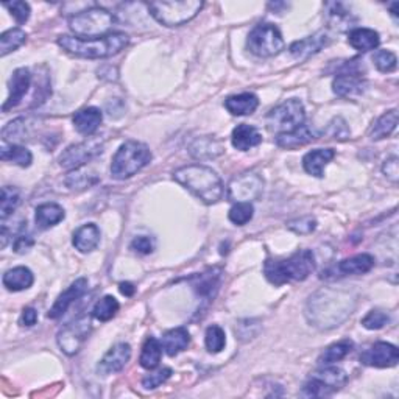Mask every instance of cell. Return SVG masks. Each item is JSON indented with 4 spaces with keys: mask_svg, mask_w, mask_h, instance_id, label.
Segmentation results:
<instances>
[{
    "mask_svg": "<svg viewBox=\"0 0 399 399\" xmlns=\"http://www.w3.org/2000/svg\"><path fill=\"white\" fill-rule=\"evenodd\" d=\"M354 307L356 298L353 297V293L336 289H323L307 301L306 316L312 323V326L331 329L340 326L353 314Z\"/></svg>",
    "mask_w": 399,
    "mask_h": 399,
    "instance_id": "obj_1",
    "label": "cell"
},
{
    "mask_svg": "<svg viewBox=\"0 0 399 399\" xmlns=\"http://www.w3.org/2000/svg\"><path fill=\"white\" fill-rule=\"evenodd\" d=\"M174 180L206 205H216L223 198V183L211 167L201 164L184 166L175 170Z\"/></svg>",
    "mask_w": 399,
    "mask_h": 399,
    "instance_id": "obj_2",
    "label": "cell"
},
{
    "mask_svg": "<svg viewBox=\"0 0 399 399\" xmlns=\"http://www.w3.org/2000/svg\"><path fill=\"white\" fill-rule=\"evenodd\" d=\"M129 38L128 35L122 33V31H114L107 36L102 38H91L83 39L77 36H60L58 46L73 56H80V58H110L120 53L128 46Z\"/></svg>",
    "mask_w": 399,
    "mask_h": 399,
    "instance_id": "obj_3",
    "label": "cell"
},
{
    "mask_svg": "<svg viewBox=\"0 0 399 399\" xmlns=\"http://www.w3.org/2000/svg\"><path fill=\"white\" fill-rule=\"evenodd\" d=\"M315 270L312 251L301 250L287 259H268L264 265L265 278L273 286H282L290 281H304Z\"/></svg>",
    "mask_w": 399,
    "mask_h": 399,
    "instance_id": "obj_4",
    "label": "cell"
},
{
    "mask_svg": "<svg viewBox=\"0 0 399 399\" xmlns=\"http://www.w3.org/2000/svg\"><path fill=\"white\" fill-rule=\"evenodd\" d=\"M151 151L149 147L137 141H128L119 147L111 161V175L116 180H127L149 164Z\"/></svg>",
    "mask_w": 399,
    "mask_h": 399,
    "instance_id": "obj_5",
    "label": "cell"
},
{
    "mask_svg": "<svg viewBox=\"0 0 399 399\" xmlns=\"http://www.w3.org/2000/svg\"><path fill=\"white\" fill-rule=\"evenodd\" d=\"M116 23V18L112 13L100 6L87 8L69 18V28L75 33L77 38L91 39L102 38L111 33V28Z\"/></svg>",
    "mask_w": 399,
    "mask_h": 399,
    "instance_id": "obj_6",
    "label": "cell"
},
{
    "mask_svg": "<svg viewBox=\"0 0 399 399\" xmlns=\"http://www.w3.org/2000/svg\"><path fill=\"white\" fill-rule=\"evenodd\" d=\"M149 11L166 27H181L197 16L205 4L201 0H178V2H151Z\"/></svg>",
    "mask_w": 399,
    "mask_h": 399,
    "instance_id": "obj_7",
    "label": "cell"
},
{
    "mask_svg": "<svg viewBox=\"0 0 399 399\" xmlns=\"http://www.w3.org/2000/svg\"><path fill=\"white\" fill-rule=\"evenodd\" d=\"M348 382V374L337 366L324 365V368L316 370L301 390V395L306 398H324L339 392Z\"/></svg>",
    "mask_w": 399,
    "mask_h": 399,
    "instance_id": "obj_8",
    "label": "cell"
},
{
    "mask_svg": "<svg viewBox=\"0 0 399 399\" xmlns=\"http://www.w3.org/2000/svg\"><path fill=\"white\" fill-rule=\"evenodd\" d=\"M306 111L298 99H290L268 112L267 127L272 133L284 134L304 125Z\"/></svg>",
    "mask_w": 399,
    "mask_h": 399,
    "instance_id": "obj_9",
    "label": "cell"
},
{
    "mask_svg": "<svg viewBox=\"0 0 399 399\" xmlns=\"http://www.w3.org/2000/svg\"><path fill=\"white\" fill-rule=\"evenodd\" d=\"M247 47L251 53L260 58H272L282 52L284 39L280 28L273 23H259L250 31Z\"/></svg>",
    "mask_w": 399,
    "mask_h": 399,
    "instance_id": "obj_10",
    "label": "cell"
},
{
    "mask_svg": "<svg viewBox=\"0 0 399 399\" xmlns=\"http://www.w3.org/2000/svg\"><path fill=\"white\" fill-rule=\"evenodd\" d=\"M103 151V141L99 137H89L87 141L70 145L60 156V166L68 170H77L86 162L92 161Z\"/></svg>",
    "mask_w": 399,
    "mask_h": 399,
    "instance_id": "obj_11",
    "label": "cell"
},
{
    "mask_svg": "<svg viewBox=\"0 0 399 399\" xmlns=\"http://www.w3.org/2000/svg\"><path fill=\"white\" fill-rule=\"evenodd\" d=\"M91 332V320L87 315H81L75 321L66 324L60 332L56 341L61 351L68 356L77 354Z\"/></svg>",
    "mask_w": 399,
    "mask_h": 399,
    "instance_id": "obj_12",
    "label": "cell"
},
{
    "mask_svg": "<svg viewBox=\"0 0 399 399\" xmlns=\"http://www.w3.org/2000/svg\"><path fill=\"white\" fill-rule=\"evenodd\" d=\"M264 191V180L257 174L247 172L235 176L228 186V198L234 203H251Z\"/></svg>",
    "mask_w": 399,
    "mask_h": 399,
    "instance_id": "obj_13",
    "label": "cell"
},
{
    "mask_svg": "<svg viewBox=\"0 0 399 399\" xmlns=\"http://www.w3.org/2000/svg\"><path fill=\"white\" fill-rule=\"evenodd\" d=\"M399 361L398 348L387 341H378L361 354V362L374 368H392Z\"/></svg>",
    "mask_w": 399,
    "mask_h": 399,
    "instance_id": "obj_14",
    "label": "cell"
},
{
    "mask_svg": "<svg viewBox=\"0 0 399 399\" xmlns=\"http://www.w3.org/2000/svg\"><path fill=\"white\" fill-rule=\"evenodd\" d=\"M374 267V257L371 255H356L353 257H348L340 260V262L326 270V273L323 272L321 278L326 280H336L341 278V276H351V275H365L368 273L371 268Z\"/></svg>",
    "mask_w": 399,
    "mask_h": 399,
    "instance_id": "obj_15",
    "label": "cell"
},
{
    "mask_svg": "<svg viewBox=\"0 0 399 399\" xmlns=\"http://www.w3.org/2000/svg\"><path fill=\"white\" fill-rule=\"evenodd\" d=\"M31 85V73L27 68H19L13 72V77L10 80V95L4 103L2 111L8 112L16 108L22 102L23 97L28 92V87Z\"/></svg>",
    "mask_w": 399,
    "mask_h": 399,
    "instance_id": "obj_16",
    "label": "cell"
},
{
    "mask_svg": "<svg viewBox=\"0 0 399 399\" xmlns=\"http://www.w3.org/2000/svg\"><path fill=\"white\" fill-rule=\"evenodd\" d=\"M87 290V280L86 278H80L75 282L70 284V287L68 290H64L61 295L58 297V299L55 301L50 311H48L47 316L52 320L60 319L64 314L68 312V309L75 303L78 298L83 297V293Z\"/></svg>",
    "mask_w": 399,
    "mask_h": 399,
    "instance_id": "obj_17",
    "label": "cell"
},
{
    "mask_svg": "<svg viewBox=\"0 0 399 399\" xmlns=\"http://www.w3.org/2000/svg\"><path fill=\"white\" fill-rule=\"evenodd\" d=\"M129 357H132V346H129L128 344L114 345L110 351L103 356V359L99 362L97 371L103 374V376L117 373L128 363Z\"/></svg>",
    "mask_w": 399,
    "mask_h": 399,
    "instance_id": "obj_18",
    "label": "cell"
},
{
    "mask_svg": "<svg viewBox=\"0 0 399 399\" xmlns=\"http://www.w3.org/2000/svg\"><path fill=\"white\" fill-rule=\"evenodd\" d=\"M365 87L366 80L362 77V73H339L332 83V91L346 99L363 94Z\"/></svg>",
    "mask_w": 399,
    "mask_h": 399,
    "instance_id": "obj_19",
    "label": "cell"
},
{
    "mask_svg": "<svg viewBox=\"0 0 399 399\" xmlns=\"http://www.w3.org/2000/svg\"><path fill=\"white\" fill-rule=\"evenodd\" d=\"M329 43V36L326 31H316L315 35L307 36L301 41H295L290 46V53L298 60H306L309 56L319 53L323 47H326Z\"/></svg>",
    "mask_w": 399,
    "mask_h": 399,
    "instance_id": "obj_20",
    "label": "cell"
},
{
    "mask_svg": "<svg viewBox=\"0 0 399 399\" xmlns=\"http://www.w3.org/2000/svg\"><path fill=\"white\" fill-rule=\"evenodd\" d=\"M100 230L95 223H87L80 226L78 230L73 233L72 243L75 250H78L80 253H91L100 243Z\"/></svg>",
    "mask_w": 399,
    "mask_h": 399,
    "instance_id": "obj_21",
    "label": "cell"
},
{
    "mask_svg": "<svg viewBox=\"0 0 399 399\" xmlns=\"http://www.w3.org/2000/svg\"><path fill=\"white\" fill-rule=\"evenodd\" d=\"M72 120H73V127H75L80 134L92 136L102 124L103 114L99 108L89 107L75 112V116H73Z\"/></svg>",
    "mask_w": 399,
    "mask_h": 399,
    "instance_id": "obj_22",
    "label": "cell"
},
{
    "mask_svg": "<svg viewBox=\"0 0 399 399\" xmlns=\"http://www.w3.org/2000/svg\"><path fill=\"white\" fill-rule=\"evenodd\" d=\"M336 156V151L332 149H316L304 154L303 158V167L309 175L323 178L324 169L329 162Z\"/></svg>",
    "mask_w": 399,
    "mask_h": 399,
    "instance_id": "obj_23",
    "label": "cell"
},
{
    "mask_svg": "<svg viewBox=\"0 0 399 399\" xmlns=\"http://www.w3.org/2000/svg\"><path fill=\"white\" fill-rule=\"evenodd\" d=\"M189 153L191 156L195 159L205 161V159H214L223 153V145L216 137H197L191 145H189Z\"/></svg>",
    "mask_w": 399,
    "mask_h": 399,
    "instance_id": "obj_24",
    "label": "cell"
},
{
    "mask_svg": "<svg viewBox=\"0 0 399 399\" xmlns=\"http://www.w3.org/2000/svg\"><path fill=\"white\" fill-rule=\"evenodd\" d=\"M189 344H191V334L186 328L170 329L164 334V337L161 340L162 349H164L166 354L170 357H175L183 353L184 349L189 346Z\"/></svg>",
    "mask_w": 399,
    "mask_h": 399,
    "instance_id": "obj_25",
    "label": "cell"
},
{
    "mask_svg": "<svg viewBox=\"0 0 399 399\" xmlns=\"http://www.w3.org/2000/svg\"><path fill=\"white\" fill-rule=\"evenodd\" d=\"M315 139V133L307 125H301L299 128L293 129L290 133L284 134H276V145L281 147V149L287 150H295L299 147H304L309 142H312Z\"/></svg>",
    "mask_w": 399,
    "mask_h": 399,
    "instance_id": "obj_26",
    "label": "cell"
},
{
    "mask_svg": "<svg viewBox=\"0 0 399 399\" xmlns=\"http://www.w3.org/2000/svg\"><path fill=\"white\" fill-rule=\"evenodd\" d=\"M33 281H35V276L27 267H14L11 270L5 272L2 278L4 286L10 292H21L30 289L33 286Z\"/></svg>",
    "mask_w": 399,
    "mask_h": 399,
    "instance_id": "obj_27",
    "label": "cell"
},
{
    "mask_svg": "<svg viewBox=\"0 0 399 399\" xmlns=\"http://www.w3.org/2000/svg\"><path fill=\"white\" fill-rule=\"evenodd\" d=\"M231 142L234 145V149H238L240 151H248L253 147H257L262 142V136L257 132L255 127L240 124L234 128V132L231 134Z\"/></svg>",
    "mask_w": 399,
    "mask_h": 399,
    "instance_id": "obj_28",
    "label": "cell"
},
{
    "mask_svg": "<svg viewBox=\"0 0 399 399\" xmlns=\"http://www.w3.org/2000/svg\"><path fill=\"white\" fill-rule=\"evenodd\" d=\"M348 43L357 52H370L379 47L381 36L371 28H354L349 31Z\"/></svg>",
    "mask_w": 399,
    "mask_h": 399,
    "instance_id": "obj_29",
    "label": "cell"
},
{
    "mask_svg": "<svg viewBox=\"0 0 399 399\" xmlns=\"http://www.w3.org/2000/svg\"><path fill=\"white\" fill-rule=\"evenodd\" d=\"M259 107V99L251 92H243L239 95H231L225 100V108L233 116H248L253 114Z\"/></svg>",
    "mask_w": 399,
    "mask_h": 399,
    "instance_id": "obj_30",
    "label": "cell"
},
{
    "mask_svg": "<svg viewBox=\"0 0 399 399\" xmlns=\"http://www.w3.org/2000/svg\"><path fill=\"white\" fill-rule=\"evenodd\" d=\"M64 217H66V214H64V209L60 205H56V203H46V205L36 208L35 220L41 230H47V228H52L63 222Z\"/></svg>",
    "mask_w": 399,
    "mask_h": 399,
    "instance_id": "obj_31",
    "label": "cell"
},
{
    "mask_svg": "<svg viewBox=\"0 0 399 399\" xmlns=\"http://www.w3.org/2000/svg\"><path fill=\"white\" fill-rule=\"evenodd\" d=\"M398 125V111L392 110L374 122L370 128V137L373 141H381L385 139L390 134H392Z\"/></svg>",
    "mask_w": 399,
    "mask_h": 399,
    "instance_id": "obj_32",
    "label": "cell"
},
{
    "mask_svg": "<svg viewBox=\"0 0 399 399\" xmlns=\"http://www.w3.org/2000/svg\"><path fill=\"white\" fill-rule=\"evenodd\" d=\"M161 356H162L161 341L154 337H149L142 346L139 363L145 370H154L161 362Z\"/></svg>",
    "mask_w": 399,
    "mask_h": 399,
    "instance_id": "obj_33",
    "label": "cell"
},
{
    "mask_svg": "<svg viewBox=\"0 0 399 399\" xmlns=\"http://www.w3.org/2000/svg\"><path fill=\"white\" fill-rule=\"evenodd\" d=\"M353 348H354V344H353V340H349V339H344V340L337 341V344H332L331 346L324 349L323 354L320 356L319 363L321 366L336 363L341 359H345V357L353 351Z\"/></svg>",
    "mask_w": 399,
    "mask_h": 399,
    "instance_id": "obj_34",
    "label": "cell"
},
{
    "mask_svg": "<svg viewBox=\"0 0 399 399\" xmlns=\"http://www.w3.org/2000/svg\"><path fill=\"white\" fill-rule=\"evenodd\" d=\"M0 158L8 162H13V164L19 167H30L31 162H33V154L27 150L26 147L21 145H4L2 150H0Z\"/></svg>",
    "mask_w": 399,
    "mask_h": 399,
    "instance_id": "obj_35",
    "label": "cell"
},
{
    "mask_svg": "<svg viewBox=\"0 0 399 399\" xmlns=\"http://www.w3.org/2000/svg\"><path fill=\"white\" fill-rule=\"evenodd\" d=\"M27 33L21 28H11L0 36V56H6L26 43Z\"/></svg>",
    "mask_w": 399,
    "mask_h": 399,
    "instance_id": "obj_36",
    "label": "cell"
},
{
    "mask_svg": "<svg viewBox=\"0 0 399 399\" xmlns=\"http://www.w3.org/2000/svg\"><path fill=\"white\" fill-rule=\"evenodd\" d=\"M21 205V195L16 187L5 186L2 189V197H0V217L5 220L10 217L18 206Z\"/></svg>",
    "mask_w": 399,
    "mask_h": 399,
    "instance_id": "obj_37",
    "label": "cell"
},
{
    "mask_svg": "<svg viewBox=\"0 0 399 399\" xmlns=\"http://www.w3.org/2000/svg\"><path fill=\"white\" fill-rule=\"evenodd\" d=\"M119 301L111 295H107L97 301L92 309V316L99 321H108L119 312Z\"/></svg>",
    "mask_w": 399,
    "mask_h": 399,
    "instance_id": "obj_38",
    "label": "cell"
},
{
    "mask_svg": "<svg viewBox=\"0 0 399 399\" xmlns=\"http://www.w3.org/2000/svg\"><path fill=\"white\" fill-rule=\"evenodd\" d=\"M205 344L209 353L217 354L225 349L226 346V336H225V331L217 326V324H213V326H209L206 329V336H205Z\"/></svg>",
    "mask_w": 399,
    "mask_h": 399,
    "instance_id": "obj_39",
    "label": "cell"
},
{
    "mask_svg": "<svg viewBox=\"0 0 399 399\" xmlns=\"http://www.w3.org/2000/svg\"><path fill=\"white\" fill-rule=\"evenodd\" d=\"M255 216V208L251 203H235V205L230 211V220L238 226L247 225Z\"/></svg>",
    "mask_w": 399,
    "mask_h": 399,
    "instance_id": "obj_40",
    "label": "cell"
},
{
    "mask_svg": "<svg viewBox=\"0 0 399 399\" xmlns=\"http://www.w3.org/2000/svg\"><path fill=\"white\" fill-rule=\"evenodd\" d=\"M373 63L381 72H393L398 66V58L393 52L390 50H378L373 55Z\"/></svg>",
    "mask_w": 399,
    "mask_h": 399,
    "instance_id": "obj_41",
    "label": "cell"
},
{
    "mask_svg": "<svg viewBox=\"0 0 399 399\" xmlns=\"http://www.w3.org/2000/svg\"><path fill=\"white\" fill-rule=\"evenodd\" d=\"M217 281H218V275L203 273L195 278L193 289L197 290V293L201 297H211L213 295V289H217Z\"/></svg>",
    "mask_w": 399,
    "mask_h": 399,
    "instance_id": "obj_42",
    "label": "cell"
},
{
    "mask_svg": "<svg viewBox=\"0 0 399 399\" xmlns=\"http://www.w3.org/2000/svg\"><path fill=\"white\" fill-rule=\"evenodd\" d=\"M390 323V315L382 311H371L362 319V326L370 331H378Z\"/></svg>",
    "mask_w": 399,
    "mask_h": 399,
    "instance_id": "obj_43",
    "label": "cell"
},
{
    "mask_svg": "<svg viewBox=\"0 0 399 399\" xmlns=\"http://www.w3.org/2000/svg\"><path fill=\"white\" fill-rule=\"evenodd\" d=\"M172 376V368H159L156 371H153L150 374H147V376L142 379V387L145 390H153V388H158L159 385L164 384V382Z\"/></svg>",
    "mask_w": 399,
    "mask_h": 399,
    "instance_id": "obj_44",
    "label": "cell"
},
{
    "mask_svg": "<svg viewBox=\"0 0 399 399\" xmlns=\"http://www.w3.org/2000/svg\"><path fill=\"white\" fill-rule=\"evenodd\" d=\"M331 10L328 11L329 13V22L332 23V27H336L337 26H341V27H346L348 23H351V13H349L348 10H345L344 5L341 4H331L328 5Z\"/></svg>",
    "mask_w": 399,
    "mask_h": 399,
    "instance_id": "obj_45",
    "label": "cell"
},
{
    "mask_svg": "<svg viewBox=\"0 0 399 399\" xmlns=\"http://www.w3.org/2000/svg\"><path fill=\"white\" fill-rule=\"evenodd\" d=\"M287 228L290 231L297 233V234H311L312 231H315L316 220L311 216L295 218V220H290V222L287 223Z\"/></svg>",
    "mask_w": 399,
    "mask_h": 399,
    "instance_id": "obj_46",
    "label": "cell"
},
{
    "mask_svg": "<svg viewBox=\"0 0 399 399\" xmlns=\"http://www.w3.org/2000/svg\"><path fill=\"white\" fill-rule=\"evenodd\" d=\"M326 134L329 137H332V139H337V141H345L349 137V134H351V132H349V128H348V124L346 122L341 119V117H336L334 119L331 124L328 125V129H326Z\"/></svg>",
    "mask_w": 399,
    "mask_h": 399,
    "instance_id": "obj_47",
    "label": "cell"
},
{
    "mask_svg": "<svg viewBox=\"0 0 399 399\" xmlns=\"http://www.w3.org/2000/svg\"><path fill=\"white\" fill-rule=\"evenodd\" d=\"M5 8L10 10L11 16L18 23H26L30 18V5L27 2H11V4H4Z\"/></svg>",
    "mask_w": 399,
    "mask_h": 399,
    "instance_id": "obj_48",
    "label": "cell"
},
{
    "mask_svg": "<svg viewBox=\"0 0 399 399\" xmlns=\"http://www.w3.org/2000/svg\"><path fill=\"white\" fill-rule=\"evenodd\" d=\"M132 250L137 255H150L154 250V240L149 235H139L132 242Z\"/></svg>",
    "mask_w": 399,
    "mask_h": 399,
    "instance_id": "obj_49",
    "label": "cell"
},
{
    "mask_svg": "<svg viewBox=\"0 0 399 399\" xmlns=\"http://www.w3.org/2000/svg\"><path fill=\"white\" fill-rule=\"evenodd\" d=\"M382 172L392 183H398L399 180V161L396 156L385 159L384 166H382Z\"/></svg>",
    "mask_w": 399,
    "mask_h": 399,
    "instance_id": "obj_50",
    "label": "cell"
},
{
    "mask_svg": "<svg viewBox=\"0 0 399 399\" xmlns=\"http://www.w3.org/2000/svg\"><path fill=\"white\" fill-rule=\"evenodd\" d=\"M33 243H35V240L31 239V235H26V234L19 235V238H16L14 245H13L14 253H19V255L26 253V251H28L31 247H33Z\"/></svg>",
    "mask_w": 399,
    "mask_h": 399,
    "instance_id": "obj_51",
    "label": "cell"
},
{
    "mask_svg": "<svg viewBox=\"0 0 399 399\" xmlns=\"http://www.w3.org/2000/svg\"><path fill=\"white\" fill-rule=\"evenodd\" d=\"M38 321V312L35 311L33 307H27L22 311L21 315V324L22 326H33Z\"/></svg>",
    "mask_w": 399,
    "mask_h": 399,
    "instance_id": "obj_52",
    "label": "cell"
},
{
    "mask_svg": "<svg viewBox=\"0 0 399 399\" xmlns=\"http://www.w3.org/2000/svg\"><path fill=\"white\" fill-rule=\"evenodd\" d=\"M119 290L122 295H125V297H133L134 295V286L132 282H120V286H119Z\"/></svg>",
    "mask_w": 399,
    "mask_h": 399,
    "instance_id": "obj_53",
    "label": "cell"
},
{
    "mask_svg": "<svg viewBox=\"0 0 399 399\" xmlns=\"http://www.w3.org/2000/svg\"><path fill=\"white\" fill-rule=\"evenodd\" d=\"M398 8H399V4H398V2L392 4V14L395 16V18H398Z\"/></svg>",
    "mask_w": 399,
    "mask_h": 399,
    "instance_id": "obj_54",
    "label": "cell"
}]
</instances>
